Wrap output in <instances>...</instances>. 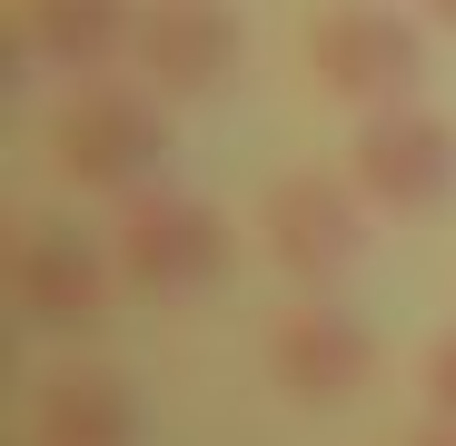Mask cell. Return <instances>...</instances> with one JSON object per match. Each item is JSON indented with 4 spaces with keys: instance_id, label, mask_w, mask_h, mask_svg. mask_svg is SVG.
<instances>
[{
    "instance_id": "cell-1",
    "label": "cell",
    "mask_w": 456,
    "mask_h": 446,
    "mask_svg": "<svg viewBox=\"0 0 456 446\" xmlns=\"http://www.w3.org/2000/svg\"><path fill=\"white\" fill-rule=\"evenodd\" d=\"M50 159L69 189H100V199H129L169 169V109L149 80H80L60 109H50Z\"/></svg>"
},
{
    "instance_id": "cell-2",
    "label": "cell",
    "mask_w": 456,
    "mask_h": 446,
    "mask_svg": "<svg viewBox=\"0 0 456 446\" xmlns=\"http://www.w3.org/2000/svg\"><path fill=\"white\" fill-rule=\"evenodd\" d=\"M119 248V278L139 288V297H199V288H218L228 268H239V229L208 208V199H189V189H129L119 199V229H110Z\"/></svg>"
},
{
    "instance_id": "cell-3",
    "label": "cell",
    "mask_w": 456,
    "mask_h": 446,
    "mask_svg": "<svg viewBox=\"0 0 456 446\" xmlns=\"http://www.w3.org/2000/svg\"><path fill=\"white\" fill-rule=\"evenodd\" d=\"M308 69L347 109H397L427 90V20L387 0H328L308 20Z\"/></svg>"
},
{
    "instance_id": "cell-4",
    "label": "cell",
    "mask_w": 456,
    "mask_h": 446,
    "mask_svg": "<svg viewBox=\"0 0 456 446\" xmlns=\"http://www.w3.org/2000/svg\"><path fill=\"white\" fill-rule=\"evenodd\" d=\"M258 248L278 258V278H297L308 297H328L338 278H357L367 258V189L338 169H288L258 189Z\"/></svg>"
},
{
    "instance_id": "cell-5",
    "label": "cell",
    "mask_w": 456,
    "mask_h": 446,
    "mask_svg": "<svg viewBox=\"0 0 456 446\" xmlns=\"http://www.w3.org/2000/svg\"><path fill=\"white\" fill-rule=\"evenodd\" d=\"M347 179L367 189V208H387V218H436L456 199V119L427 109V100L367 109L357 149H347Z\"/></svg>"
},
{
    "instance_id": "cell-6",
    "label": "cell",
    "mask_w": 456,
    "mask_h": 446,
    "mask_svg": "<svg viewBox=\"0 0 456 446\" xmlns=\"http://www.w3.org/2000/svg\"><path fill=\"white\" fill-rule=\"evenodd\" d=\"M139 80L159 100H218L248 60L239 0H139Z\"/></svg>"
},
{
    "instance_id": "cell-7",
    "label": "cell",
    "mask_w": 456,
    "mask_h": 446,
    "mask_svg": "<svg viewBox=\"0 0 456 446\" xmlns=\"http://www.w3.org/2000/svg\"><path fill=\"white\" fill-rule=\"evenodd\" d=\"M110 288H119V258L90 239V229H69V218H40V229H20L11 248V308L30 328H60V337H80L110 318Z\"/></svg>"
},
{
    "instance_id": "cell-8",
    "label": "cell",
    "mask_w": 456,
    "mask_h": 446,
    "mask_svg": "<svg viewBox=\"0 0 456 446\" xmlns=\"http://www.w3.org/2000/svg\"><path fill=\"white\" fill-rule=\"evenodd\" d=\"M268 377H278V397H297V407H338V397H357V387L377 377V337H367V318L308 297V308H288V318L268 328Z\"/></svg>"
},
{
    "instance_id": "cell-9",
    "label": "cell",
    "mask_w": 456,
    "mask_h": 446,
    "mask_svg": "<svg viewBox=\"0 0 456 446\" xmlns=\"http://www.w3.org/2000/svg\"><path fill=\"white\" fill-rule=\"evenodd\" d=\"M20 40L69 80H100L119 50H139V0H20Z\"/></svg>"
},
{
    "instance_id": "cell-10",
    "label": "cell",
    "mask_w": 456,
    "mask_h": 446,
    "mask_svg": "<svg viewBox=\"0 0 456 446\" xmlns=\"http://www.w3.org/2000/svg\"><path fill=\"white\" fill-rule=\"evenodd\" d=\"M40 446H139V387L119 367L40 377Z\"/></svg>"
},
{
    "instance_id": "cell-11",
    "label": "cell",
    "mask_w": 456,
    "mask_h": 446,
    "mask_svg": "<svg viewBox=\"0 0 456 446\" xmlns=\"http://www.w3.org/2000/svg\"><path fill=\"white\" fill-rule=\"evenodd\" d=\"M427 417H446V426H456V328L427 347Z\"/></svg>"
},
{
    "instance_id": "cell-12",
    "label": "cell",
    "mask_w": 456,
    "mask_h": 446,
    "mask_svg": "<svg viewBox=\"0 0 456 446\" xmlns=\"http://www.w3.org/2000/svg\"><path fill=\"white\" fill-rule=\"evenodd\" d=\"M417 20L427 30H456V0H417Z\"/></svg>"
},
{
    "instance_id": "cell-13",
    "label": "cell",
    "mask_w": 456,
    "mask_h": 446,
    "mask_svg": "<svg viewBox=\"0 0 456 446\" xmlns=\"http://www.w3.org/2000/svg\"><path fill=\"white\" fill-rule=\"evenodd\" d=\"M407 446H456V426H446V417H427V426H417Z\"/></svg>"
}]
</instances>
